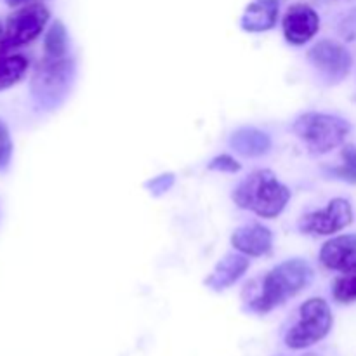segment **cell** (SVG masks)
<instances>
[{
	"mask_svg": "<svg viewBox=\"0 0 356 356\" xmlns=\"http://www.w3.org/2000/svg\"><path fill=\"white\" fill-rule=\"evenodd\" d=\"M313 280V270L305 259H287L275 266L259 282H252L243 292L245 312L266 315L305 291Z\"/></svg>",
	"mask_w": 356,
	"mask_h": 356,
	"instance_id": "1",
	"label": "cell"
},
{
	"mask_svg": "<svg viewBox=\"0 0 356 356\" xmlns=\"http://www.w3.org/2000/svg\"><path fill=\"white\" fill-rule=\"evenodd\" d=\"M289 200H291V190L280 183L270 169H261L249 174L233 190V202L240 209H245L266 219L278 218Z\"/></svg>",
	"mask_w": 356,
	"mask_h": 356,
	"instance_id": "2",
	"label": "cell"
},
{
	"mask_svg": "<svg viewBox=\"0 0 356 356\" xmlns=\"http://www.w3.org/2000/svg\"><path fill=\"white\" fill-rule=\"evenodd\" d=\"M332 323L334 316L329 302L322 298H312L299 306L282 341L292 351L308 350L329 336Z\"/></svg>",
	"mask_w": 356,
	"mask_h": 356,
	"instance_id": "3",
	"label": "cell"
},
{
	"mask_svg": "<svg viewBox=\"0 0 356 356\" xmlns=\"http://www.w3.org/2000/svg\"><path fill=\"white\" fill-rule=\"evenodd\" d=\"M296 136L306 145V148L315 155H323L337 146H341L350 134L351 127L344 118L329 113H309L301 115L292 125Z\"/></svg>",
	"mask_w": 356,
	"mask_h": 356,
	"instance_id": "4",
	"label": "cell"
},
{
	"mask_svg": "<svg viewBox=\"0 0 356 356\" xmlns=\"http://www.w3.org/2000/svg\"><path fill=\"white\" fill-rule=\"evenodd\" d=\"M73 61L68 58H44L31 79V96L42 110H52L68 94L73 80Z\"/></svg>",
	"mask_w": 356,
	"mask_h": 356,
	"instance_id": "5",
	"label": "cell"
},
{
	"mask_svg": "<svg viewBox=\"0 0 356 356\" xmlns=\"http://www.w3.org/2000/svg\"><path fill=\"white\" fill-rule=\"evenodd\" d=\"M49 21V10L42 2L28 3L14 10L6 21L3 52L30 44L44 31Z\"/></svg>",
	"mask_w": 356,
	"mask_h": 356,
	"instance_id": "6",
	"label": "cell"
},
{
	"mask_svg": "<svg viewBox=\"0 0 356 356\" xmlns=\"http://www.w3.org/2000/svg\"><path fill=\"white\" fill-rule=\"evenodd\" d=\"M308 59L313 68L330 83L346 79L353 65L350 51L334 40H320L313 45L308 52Z\"/></svg>",
	"mask_w": 356,
	"mask_h": 356,
	"instance_id": "7",
	"label": "cell"
},
{
	"mask_svg": "<svg viewBox=\"0 0 356 356\" xmlns=\"http://www.w3.org/2000/svg\"><path fill=\"white\" fill-rule=\"evenodd\" d=\"M353 221V209L346 198H334L325 209L306 214L299 221V229L308 235H334Z\"/></svg>",
	"mask_w": 356,
	"mask_h": 356,
	"instance_id": "8",
	"label": "cell"
},
{
	"mask_svg": "<svg viewBox=\"0 0 356 356\" xmlns=\"http://www.w3.org/2000/svg\"><path fill=\"white\" fill-rule=\"evenodd\" d=\"M320 28V17L306 3H294L284 17V35L289 44L302 45L312 40Z\"/></svg>",
	"mask_w": 356,
	"mask_h": 356,
	"instance_id": "9",
	"label": "cell"
},
{
	"mask_svg": "<svg viewBox=\"0 0 356 356\" xmlns=\"http://www.w3.org/2000/svg\"><path fill=\"white\" fill-rule=\"evenodd\" d=\"M232 245L247 257L266 256L273 247V233L259 222H250L233 232Z\"/></svg>",
	"mask_w": 356,
	"mask_h": 356,
	"instance_id": "10",
	"label": "cell"
},
{
	"mask_svg": "<svg viewBox=\"0 0 356 356\" xmlns=\"http://www.w3.org/2000/svg\"><path fill=\"white\" fill-rule=\"evenodd\" d=\"M320 263L332 271H346L356 264V235H341L323 243Z\"/></svg>",
	"mask_w": 356,
	"mask_h": 356,
	"instance_id": "11",
	"label": "cell"
},
{
	"mask_svg": "<svg viewBox=\"0 0 356 356\" xmlns=\"http://www.w3.org/2000/svg\"><path fill=\"white\" fill-rule=\"evenodd\" d=\"M249 257L243 256V254H226V256L216 264L212 273L205 278V285H207L209 289H212V291H225V289L236 284V282L242 278V275L249 270Z\"/></svg>",
	"mask_w": 356,
	"mask_h": 356,
	"instance_id": "12",
	"label": "cell"
},
{
	"mask_svg": "<svg viewBox=\"0 0 356 356\" xmlns=\"http://www.w3.org/2000/svg\"><path fill=\"white\" fill-rule=\"evenodd\" d=\"M280 0H252L247 6L240 24L249 33H261L268 31L277 24Z\"/></svg>",
	"mask_w": 356,
	"mask_h": 356,
	"instance_id": "13",
	"label": "cell"
},
{
	"mask_svg": "<svg viewBox=\"0 0 356 356\" xmlns=\"http://www.w3.org/2000/svg\"><path fill=\"white\" fill-rule=\"evenodd\" d=\"M229 146L243 156H259L271 148V139L266 132L259 129L243 127L233 132Z\"/></svg>",
	"mask_w": 356,
	"mask_h": 356,
	"instance_id": "14",
	"label": "cell"
},
{
	"mask_svg": "<svg viewBox=\"0 0 356 356\" xmlns=\"http://www.w3.org/2000/svg\"><path fill=\"white\" fill-rule=\"evenodd\" d=\"M28 70V59L21 54H0V90L19 82Z\"/></svg>",
	"mask_w": 356,
	"mask_h": 356,
	"instance_id": "15",
	"label": "cell"
},
{
	"mask_svg": "<svg viewBox=\"0 0 356 356\" xmlns=\"http://www.w3.org/2000/svg\"><path fill=\"white\" fill-rule=\"evenodd\" d=\"M45 58H66L68 52V33L61 21H54L44 40Z\"/></svg>",
	"mask_w": 356,
	"mask_h": 356,
	"instance_id": "16",
	"label": "cell"
},
{
	"mask_svg": "<svg viewBox=\"0 0 356 356\" xmlns=\"http://www.w3.org/2000/svg\"><path fill=\"white\" fill-rule=\"evenodd\" d=\"M332 296L341 305H350V302L356 301V264L343 271L339 278H336Z\"/></svg>",
	"mask_w": 356,
	"mask_h": 356,
	"instance_id": "17",
	"label": "cell"
},
{
	"mask_svg": "<svg viewBox=\"0 0 356 356\" xmlns=\"http://www.w3.org/2000/svg\"><path fill=\"white\" fill-rule=\"evenodd\" d=\"M334 177L346 183L356 184V148L353 145H348L343 148V165L330 169Z\"/></svg>",
	"mask_w": 356,
	"mask_h": 356,
	"instance_id": "18",
	"label": "cell"
},
{
	"mask_svg": "<svg viewBox=\"0 0 356 356\" xmlns=\"http://www.w3.org/2000/svg\"><path fill=\"white\" fill-rule=\"evenodd\" d=\"M13 156V141H10L9 129L3 122H0V170L6 169Z\"/></svg>",
	"mask_w": 356,
	"mask_h": 356,
	"instance_id": "19",
	"label": "cell"
},
{
	"mask_svg": "<svg viewBox=\"0 0 356 356\" xmlns=\"http://www.w3.org/2000/svg\"><path fill=\"white\" fill-rule=\"evenodd\" d=\"M209 169L211 170H218V172H238L242 169L238 162H236L233 156L229 155H219L216 159L211 160L209 163Z\"/></svg>",
	"mask_w": 356,
	"mask_h": 356,
	"instance_id": "20",
	"label": "cell"
},
{
	"mask_svg": "<svg viewBox=\"0 0 356 356\" xmlns=\"http://www.w3.org/2000/svg\"><path fill=\"white\" fill-rule=\"evenodd\" d=\"M172 183H174L172 174H167V176H160L156 177V179L149 181V183H146V186H148L153 193H163V191H167L170 186H172Z\"/></svg>",
	"mask_w": 356,
	"mask_h": 356,
	"instance_id": "21",
	"label": "cell"
},
{
	"mask_svg": "<svg viewBox=\"0 0 356 356\" xmlns=\"http://www.w3.org/2000/svg\"><path fill=\"white\" fill-rule=\"evenodd\" d=\"M42 2V0H6L7 6L10 7H23V6H28V3H38Z\"/></svg>",
	"mask_w": 356,
	"mask_h": 356,
	"instance_id": "22",
	"label": "cell"
},
{
	"mask_svg": "<svg viewBox=\"0 0 356 356\" xmlns=\"http://www.w3.org/2000/svg\"><path fill=\"white\" fill-rule=\"evenodd\" d=\"M3 35H6V26L0 23V54H3Z\"/></svg>",
	"mask_w": 356,
	"mask_h": 356,
	"instance_id": "23",
	"label": "cell"
},
{
	"mask_svg": "<svg viewBox=\"0 0 356 356\" xmlns=\"http://www.w3.org/2000/svg\"><path fill=\"white\" fill-rule=\"evenodd\" d=\"M301 356H318V355H313V353H306V355H301Z\"/></svg>",
	"mask_w": 356,
	"mask_h": 356,
	"instance_id": "24",
	"label": "cell"
}]
</instances>
